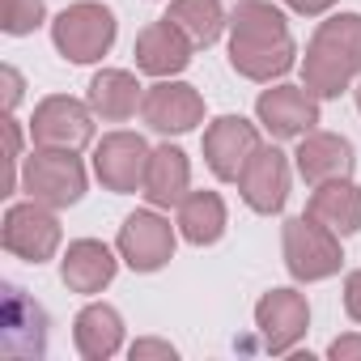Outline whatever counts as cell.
<instances>
[{"mask_svg":"<svg viewBox=\"0 0 361 361\" xmlns=\"http://www.w3.org/2000/svg\"><path fill=\"white\" fill-rule=\"evenodd\" d=\"M255 327L268 353H293V344L310 327V306L298 289H268L255 302Z\"/></svg>","mask_w":361,"mask_h":361,"instance_id":"cell-12","label":"cell"},{"mask_svg":"<svg viewBox=\"0 0 361 361\" xmlns=\"http://www.w3.org/2000/svg\"><path fill=\"white\" fill-rule=\"evenodd\" d=\"M327 357H336V361H361V336H336L327 344Z\"/></svg>","mask_w":361,"mask_h":361,"instance_id":"cell-28","label":"cell"},{"mask_svg":"<svg viewBox=\"0 0 361 361\" xmlns=\"http://www.w3.org/2000/svg\"><path fill=\"white\" fill-rule=\"evenodd\" d=\"M255 115L276 140H302L319 123V98L306 85H272L259 94Z\"/></svg>","mask_w":361,"mask_h":361,"instance_id":"cell-11","label":"cell"},{"mask_svg":"<svg viewBox=\"0 0 361 361\" xmlns=\"http://www.w3.org/2000/svg\"><path fill=\"white\" fill-rule=\"evenodd\" d=\"M119 259L132 272H157L174 259V226L149 209H136L119 226Z\"/></svg>","mask_w":361,"mask_h":361,"instance_id":"cell-9","label":"cell"},{"mask_svg":"<svg viewBox=\"0 0 361 361\" xmlns=\"http://www.w3.org/2000/svg\"><path fill=\"white\" fill-rule=\"evenodd\" d=\"M0 81H5V111H13L18 106V98H22V77H18V68H0Z\"/></svg>","mask_w":361,"mask_h":361,"instance_id":"cell-30","label":"cell"},{"mask_svg":"<svg viewBox=\"0 0 361 361\" xmlns=\"http://www.w3.org/2000/svg\"><path fill=\"white\" fill-rule=\"evenodd\" d=\"M192 51H196V43L178 30L170 18L149 22L136 35V68L149 73V77H178L192 64Z\"/></svg>","mask_w":361,"mask_h":361,"instance_id":"cell-15","label":"cell"},{"mask_svg":"<svg viewBox=\"0 0 361 361\" xmlns=\"http://www.w3.org/2000/svg\"><path fill=\"white\" fill-rule=\"evenodd\" d=\"M293 39L289 22L268 0H238L230 13V64L247 81H272L293 68Z\"/></svg>","mask_w":361,"mask_h":361,"instance_id":"cell-1","label":"cell"},{"mask_svg":"<svg viewBox=\"0 0 361 361\" xmlns=\"http://www.w3.org/2000/svg\"><path fill=\"white\" fill-rule=\"evenodd\" d=\"M178 234L192 247H213L226 234V200L217 192H188L178 204Z\"/></svg>","mask_w":361,"mask_h":361,"instance_id":"cell-23","label":"cell"},{"mask_svg":"<svg viewBox=\"0 0 361 361\" xmlns=\"http://www.w3.org/2000/svg\"><path fill=\"white\" fill-rule=\"evenodd\" d=\"M30 136L43 149H85L94 140V111L68 94H51L35 106L30 119Z\"/></svg>","mask_w":361,"mask_h":361,"instance_id":"cell-8","label":"cell"},{"mask_svg":"<svg viewBox=\"0 0 361 361\" xmlns=\"http://www.w3.org/2000/svg\"><path fill=\"white\" fill-rule=\"evenodd\" d=\"M85 102H90L94 115H102V119H111V123H123V119L136 115V106L145 102V94H140V81H136L132 73H123V68H102V73L90 81Z\"/></svg>","mask_w":361,"mask_h":361,"instance_id":"cell-22","label":"cell"},{"mask_svg":"<svg viewBox=\"0 0 361 361\" xmlns=\"http://www.w3.org/2000/svg\"><path fill=\"white\" fill-rule=\"evenodd\" d=\"M353 98H357V111H361V85H357V90H353Z\"/></svg>","mask_w":361,"mask_h":361,"instance_id":"cell-32","label":"cell"},{"mask_svg":"<svg viewBox=\"0 0 361 361\" xmlns=\"http://www.w3.org/2000/svg\"><path fill=\"white\" fill-rule=\"evenodd\" d=\"M0 243H5L9 255H18V259H26V264H47V259L60 251V221H56V209H47V204H39V200L13 204V209L5 213Z\"/></svg>","mask_w":361,"mask_h":361,"instance_id":"cell-6","label":"cell"},{"mask_svg":"<svg viewBox=\"0 0 361 361\" xmlns=\"http://www.w3.org/2000/svg\"><path fill=\"white\" fill-rule=\"evenodd\" d=\"M361 77V13H336L319 22L306 60H302V85L314 98H340Z\"/></svg>","mask_w":361,"mask_h":361,"instance_id":"cell-2","label":"cell"},{"mask_svg":"<svg viewBox=\"0 0 361 361\" xmlns=\"http://www.w3.org/2000/svg\"><path fill=\"white\" fill-rule=\"evenodd\" d=\"M166 18L183 30L196 47H213L226 30V9L221 0H170Z\"/></svg>","mask_w":361,"mask_h":361,"instance_id":"cell-24","label":"cell"},{"mask_svg":"<svg viewBox=\"0 0 361 361\" xmlns=\"http://www.w3.org/2000/svg\"><path fill=\"white\" fill-rule=\"evenodd\" d=\"M5 140H9V174H5V192L0 196H13V188H18V157H22V128H18V119L9 115L5 119Z\"/></svg>","mask_w":361,"mask_h":361,"instance_id":"cell-26","label":"cell"},{"mask_svg":"<svg viewBox=\"0 0 361 361\" xmlns=\"http://www.w3.org/2000/svg\"><path fill=\"white\" fill-rule=\"evenodd\" d=\"M255 149H259V132L243 115H221L204 132V161H209V170L217 178H226V183H238V174L247 170Z\"/></svg>","mask_w":361,"mask_h":361,"instance_id":"cell-10","label":"cell"},{"mask_svg":"<svg viewBox=\"0 0 361 361\" xmlns=\"http://www.w3.org/2000/svg\"><path fill=\"white\" fill-rule=\"evenodd\" d=\"M306 213L314 221H323L331 234L348 238L361 230V188L353 183V178H331V183H319Z\"/></svg>","mask_w":361,"mask_h":361,"instance_id":"cell-20","label":"cell"},{"mask_svg":"<svg viewBox=\"0 0 361 361\" xmlns=\"http://www.w3.org/2000/svg\"><path fill=\"white\" fill-rule=\"evenodd\" d=\"M115 268L119 259L111 255L106 243L98 238H77L68 243L64 259H60V281L73 289V293H102L111 281H115Z\"/></svg>","mask_w":361,"mask_h":361,"instance_id":"cell-17","label":"cell"},{"mask_svg":"<svg viewBox=\"0 0 361 361\" xmlns=\"http://www.w3.org/2000/svg\"><path fill=\"white\" fill-rule=\"evenodd\" d=\"M238 192H243L247 209H255L264 217L281 213L285 200H289V161H285V153L272 149V145H259L255 157L247 161V170L238 174Z\"/></svg>","mask_w":361,"mask_h":361,"instance_id":"cell-14","label":"cell"},{"mask_svg":"<svg viewBox=\"0 0 361 361\" xmlns=\"http://www.w3.org/2000/svg\"><path fill=\"white\" fill-rule=\"evenodd\" d=\"M285 5L293 9V13H302V18H319V13H327L336 0H285Z\"/></svg>","mask_w":361,"mask_h":361,"instance_id":"cell-31","label":"cell"},{"mask_svg":"<svg viewBox=\"0 0 361 361\" xmlns=\"http://www.w3.org/2000/svg\"><path fill=\"white\" fill-rule=\"evenodd\" d=\"M5 353L9 357H39L47 348V314L22 293L9 285V298H5Z\"/></svg>","mask_w":361,"mask_h":361,"instance_id":"cell-19","label":"cell"},{"mask_svg":"<svg viewBox=\"0 0 361 361\" xmlns=\"http://www.w3.org/2000/svg\"><path fill=\"white\" fill-rule=\"evenodd\" d=\"M51 43L73 64H94L115 43V13L98 0H77L51 22Z\"/></svg>","mask_w":361,"mask_h":361,"instance_id":"cell-4","label":"cell"},{"mask_svg":"<svg viewBox=\"0 0 361 361\" xmlns=\"http://www.w3.org/2000/svg\"><path fill=\"white\" fill-rule=\"evenodd\" d=\"M73 340H77V353H81L85 361H106V357H115V353L123 348V319H119V310L106 306V302L85 306V310L77 314V323H73Z\"/></svg>","mask_w":361,"mask_h":361,"instance_id":"cell-21","label":"cell"},{"mask_svg":"<svg viewBox=\"0 0 361 361\" xmlns=\"http://www.w3.org/2000/svg\"><path fill=\"white\" fill-rule=\"evenodd\" d=\"M344 310L353 323H361V268L348 272V281H344Z\"/></svg>","mask_w":361,"mask_h":361,"instance_id":"cell-29","label":"cell"},{"mask_svg":"<svg viewBox=\"0 0 361 361\" xmlns=\"http://www.w3.org/2000/svg\"><path fill=\"white\" fill-rule=\"evenodd\" d=\"M22 192L47 209H68L85 196V166L73 149H35L22 166Z\"/></svg>","mask_w":361,"mask_h":361,"instance_id":"cell-3","label":"cell"},{"mask_svg":"<svg viewBox=\"0 0 361 361\" xmlns=\"http://www.w3.org/2000/svg\"><path fill=\"white\" fill-rule=\"evenodd\" d=\"M149 157L153 149L136 136V132H111L98 140L94 149V174H98V183L106 192H145V174H149Z\"/></svg>","mask_w":361,"mask_h":361,"instance_id":"cell-7","label":"cell"},{"mask_svg":"<svg viewBox=\"0 0 361 361\" xmlns=\"http://www.w3.org/2000/svg\"><path fill=\"white\" fill-rule=\"evenodd\" d=\"M140 115H145V123H149L153 132L183 136V132H192V128L204 119V98H200L192 85H183V81L161 77V81L145 94Z\"/></svg>","mask_w":361,"mask_h":361,"instance_id":"cell-13","label":"cell"},{"mask_svg":"<svg viewBox=\"0 0 361 361\" xmlns=\"http://www.w3.org/2000/svg\"><path fill=\"white\" fill-rule=\"evenodd\" d=\"M293 161H298V174L306 178V183L319 188V183H331V178H348L353 174V145L340 132H306L298 140Z\"/></svg>","mask_w":361,"mask_h":361,"instance_id":"cell-16","label":"cell"},{"mask_svg":"<svg viewBox=\"0 0 361 361\" xmlns=\"http://www.w3.org/2000/svg\"><path fill=\"white\" fill-rule=\"evenodd\" d=\"M340 264H344L340 234H331L310 213L285 221V268H289L293 281H306V285L310 281H327V276L340 272Z\"/></svg>","mask_w":361,"mask_h":361,"instance_id":"cell-5","label":"cell"},{"mask_svg":"<svg viewBox=\"0 0 361 361\" xmlns=\"http://www.w3.org/2000/svg\"><path fill=\"white\" fill-rule=\"evenodd\" d=\"M47 18V5L43 0H5V9H0V30L22 39V35H35Z\"/></svg>","mask_w":361,"mask_h":361,"instance_id":"cell-25","label":"cell"},{"mask_svg":"<svg viewBox=\"0 0 361 361\" xmlns=\"http://www.w3.org/2000/svg\"><path fill=\"white\" fill-rule=\"evenodd\" d=\"M192 188V161L183 149H174V145H161L153 149L149 157V174H145V200L153 209H178L183 204Z\"/></svg>","mask_w":361,"mask_h":361,"instance_id":"cell-18","label":"cell"},{"mask_svg":"<svg viewBox=\"0 0 361 361\" xmlns=\"http://www.w3.org/2000/svg\"><path fill=\"white\" fill-rule=\"evenodd\" d=\"M128 353H132V361H145V357H161V361H174V344H166V340H136Z\"/></svg>","mask_w":361,"mask_h":361,"instance_id":"cell-27","label":"cell"}]
</instances>
